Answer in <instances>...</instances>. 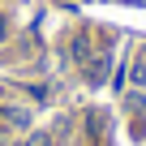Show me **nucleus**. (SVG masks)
Returning <instances> with one entry per match:
<instances>
[{
    "label": "nucleus",
    "mask_w": 146,
    "mask_h": 146,
    "mask_svg": "<svg viewBox=\"0 0 146 146\" xmlns=\"http://www.w3.org/2000/svg\"><path fill=\"white\" fill-rule=\"evenodd\" d=\"M30 146H47V133H35V137H30Z\"/></svg>",
    "instance_id": "nucleus-1"
}]
</instances>
